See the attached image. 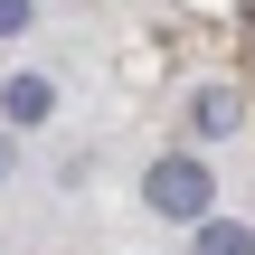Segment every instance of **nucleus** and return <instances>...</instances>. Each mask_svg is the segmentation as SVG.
Instances as JSON below:
<instances>
[{"mask_svg":"<svg viewBox=\"0 0 255 255\" xmlns=\"http://www.w3.org/2000/svg\"><path fill=\"white\" fill-rule=\"evenodd\" d=\"M142 199L161 208V218H180V227H208V199H218V170L208 161H151V180H142Z\"/></svg>","mask_w":255,"mask_h":255,"instance_id":"nucleus-1","label":"nucleus"},{"mask_svg":"<svg viewBox=\"0 0 255 255\" xmlns=\"http://www.w3.org/2000/svg\"><path fill=\"white\" fill-rule=\"evenodd\" d=\"M189 123H199V142H227V132H246V95H227V85H208V95L189 104Z\"/></svg>","mask_w":255,"mask_h":255,"instance_id":"nucleus-2","label":"nucleus"},{"mask_svg":"<svg viewBox=\"0 0 255 255\" xmlns=\"http://www.w3.org/2000/svg\"><path fill=\"white\" fill-rule=\"evenodd\" d=\"M0 114H9V123H47V114H57V85H47V76H9V85H0Z\"/></svg>","mask_w":255,"mask_h":255,"instance_id":"nucleus-3","label":"nucleus"},{"mask_svg":"<svg viewBox=\"0 0 255 255\" xmlns=\"http://www.w3.org/2000/svg\"><path fill=\"white\" fill-rule=\"evenodd\" d=\"M189 255H255V227H237V218H208V227L189 237Z\"/></svg>","mask_w":255,"mask_h":255,"instance_id":"nucleus-4","label":"nucleus"},{"mask_svg":"<svg viewBox=\"0 0 255 255\" xmlns=\"http://www.w3.org/2000/svg\"><path fill=\"white\" fill-rule=\"evenodd\" d=\"M28 19H38V9H28V0H0V38H19V28H28Z\"/></svg>","mask_w":255,"mask_h":255,"instance_id":"nucleus-5","label":"nucleus"}]
</instances>
